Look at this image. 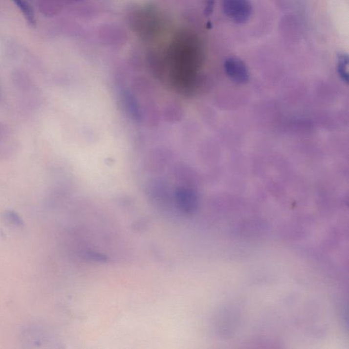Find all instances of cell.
<instances>
[{"mask_svg": "<svg viewBox=\"0 0 349 349\" xmlns=\"http://www.w3.org/2000/svg\"><path fill=\"white\" fill-rule=\"evenodd\" d=\"M206 9H205V13L207 15H210L212 13L214 9V0H207V1Z\"/></svg>", "mask_w": 349, "mask_h": 349, "instance_id": "5", "label": "cell"}, {"mask_svg": "<svg viewBox=\"0 0 349 349\" xmlns=\"http://www.w3.org/2000/svg\"><path fill=\"white\" fill-rule=\"evenodd\" d=\"M224 67L226 75L236 84H246L249 81L248 67L241 59L230 57L224 62Z\"/></svg>", "mask_w": 349, "mask_h": 349, "instance_id": "2", "label": "cell"}, {"mask_svg": "<svg viewBox=\"0 0 349 349\" xmlns=\"http://www.w3.org/2000/svg\"><path fill=\"white\" fill-rule=\"evenodd\" d=\"M13 1L19 7V8L23 12L24 16L27 18L29 23L34 25V23H35V20H34V16L33 15L32 10H31L30 7L23 0H13Z\"/></svg>", "mask_w": 349, "mask_h": 349, "instance_id": "4", "label": "cell"}, {"mask_svg": "<svg viewBox=\"0 0 349 349\" xmlns=\"http://www.w3.org/2000/svg\"><path fill=\"white\" fill-rule=\"evenodd\" d=\"M222 8L224 15L237 24L246 23L252 15L249 0H222Z\"/></svg>", "mask_w": 349, "mask_h": 349, "instance_id": "1", "label": "cell"}, {"mask_svg": "<svg viewBox=\"0 0 349 349\" xmlns=\"http://www.w3.org/2000/svg\"><path fill=\"white\" fill-rule=\"evenodd\" d=\"M349 57L345 53H339L337 58V72L342 80L347 84L349 83Z\"/></svg>", "mask_w": 349, "mask_h": 349, "instance_id": "3", "label": "cell"}]
</instances>
